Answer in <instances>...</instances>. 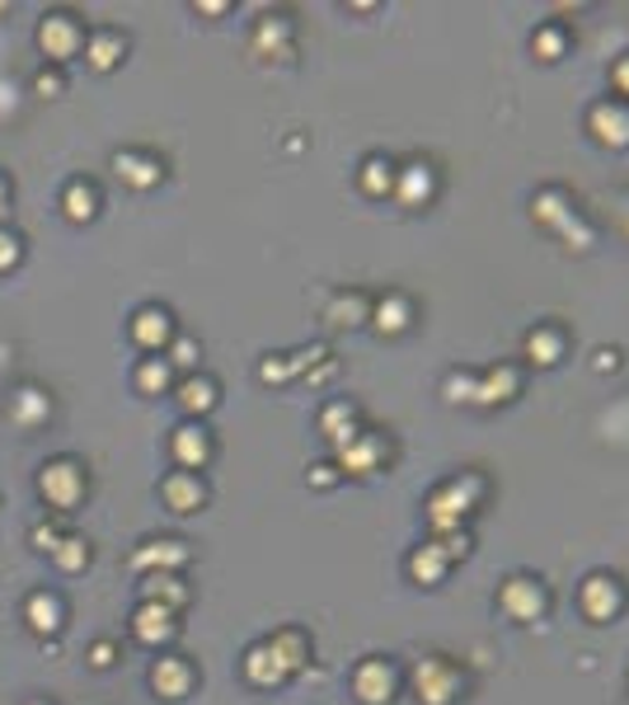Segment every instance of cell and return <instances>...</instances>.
Returning a JSON list of instances; mask_svg holds the SVG:
<instances>
[{
    "label": "cell",
    "instance_id": "9a60e30c",
    "mask_svg": "<svg viewBox=\"0 0 629 705\" xmlns=\"http://www.w3.org/2000/svg\"><path fill=\"white\" fill-rule=\"evenodd\" d=\"M38 90H43V94L48 90H62V81H56V75H38Z\"/></svg>",
    "mask_w": 629,
    "mask_h": 705
},
{
    "label": "cell",
    "instance_id": "3957f363",
    "mask_svg": "<svg viewBox=\"0 0 629 705\" xmlns=\"http://www.w3.org/2000/svg\"><path fill=\"white\" fill-rule=\"evenodd\" d=\"M132 335H136V344L155 348V344L169 335V316H165V310H142V316H136V329H132Z\"/></svg>",
    "mask_w": 629,
    "mask_h": 705
},
{
    "label": "cell",
    "instance_id": "5bb4252c",
    "mask_svg": "<svg viewBox=\"0 0 629 705\" xmlns=\"http://www.w3.org/2000/svg\"><path fill=\"white\" fill-rule=\"evenodd\" d=\"M113 663V644H100V650H94V668H109Z\"/></svg>",
    "mask_w": 629,
    "mask_h": 705
},
{
    "label": "cell",
    "instance_id": "6da1fadb",
    "mask_svg": "<svg viewBox=\"0 0 629 705\" xmlns=\"http://www.w3.org/2000/svg\"><path fill=\"white\" fill-rule=\"evenodd\" d=\"M43 494L52 499V503H75V494H81V470H75L71 461H52L48 470H43Z\"/></svg>",
    "mask_w": 629,
    "mask_h": 705
},
{
    "label": "cell",
    "instance_id": "277c9868",
    "mask_svg": "<svg viewBox=\"0 0 629 705\" xmlns=\"http://www.w3.org/2000/svg\"><path fill=\"white\" fill-rule=\"evenodd\" d=\"M174 625H169V612L165 606H142V612H136V635L142 640H155V635H169Z\"/></svg>",
    "mask_w": 629,
    "mask_h": 705
},
{
    "label": "cell",
    "instance_id": "8fae6325",
    "mask_svg": "<svg viewBox=\"0 0 629 705\" xmlns=\"http://www.w3.org/2000/svg\"><path fill=\"white\" fill-rule=\"evenodd\" d=\"M113 57H117V38H100L94 43V67H113Z\"/></svg>",
    "mask_w": 629,
    "mask_h": 705
},
{
    "label": "cell",
    "instance_id": "5b68a950",
    "mask_svg": "<svg viewBox=\"0 0 629 705\" xmlns=\"http://www.w3.org/2000/svg\"><path fill=\"white\" fill-rule=\"evenodd\" d=\"M169 503H174V513H193V503H203V489L193 484V480H169Z\"/></svg>",
    "mask_w": 629,
    "mask_h": 705
},
{
    "label": "cell",
    "instance_id": "9c48e42d",
    "mask_svg": "<svg viewBox=\"0 0 629 705\" xmlns=\"http://www.w3.org/2000/svg\"><path fill=\"white\" fill-rule=\"evenodd\" d=\"M155 687L179 692L184 687V668H179V663H161V668H155Z\"/></svg>",
    "mask_w": 629,
    "mask_h": 705
},
{
    "label": "cell",
    "instance_id": "7a4b0ae2",
    "mask_svg": "<svg viewBox=\"0 0 629 705\" xmlns=\"http://www.w3.org/2000/svg\"><path fill=\"white\" fill-rule=\"evenodd\" d=\"M75 38H81V33H75L71 19H66V14H52L48 24H43V33H38V43H43V52H52L56 62H62V57H71Z\"/></svg>",
    "mask_w": 629,
    "mask_h": 705
},
{
    "label": "cell",
    "instance_id": "ba28073f",
    "mask_svg": "<svg viewBox=\"0 0 629 705\" xmlns=\"http://www.w3.org/2000/svg\"><path fill=\"white\" fill-rule=\"evenodd\" d=\"M66 212H71V217H75V222H85V217H94V193H90V188H81V184H75V188L66 193Z\"/></svg>",
    "mask_w": 629,
    "mask_h": 705
},
{
    "label": "cell",
    "instance_id": "52a82bcc",
    "mask_svg": "<svg viewBox=\"0 0 629 705\" xmlns=\"http://www.w3.org/2000/svg\"><path fill=\"white\" fill-rule=\"evenodd\" d=\"M207 457V442H203V433L198 428H179V461H203Z\"/></svg>",
    "mask_w": 629,
    "mask_h": 705
},
{
    "label": "cell",
    "instance_id": "8992f818",
    "mask_svg": "<svg viewBox=\"0 0 629 705\" xmlns=\"http://www.w3.org/2000/svg\"><path fill=\"white\" fill-rule=\"evenodd\" d=\"M29 625H33V631H56V625H62V621H56V602L52 597H33L29 602Z\"/></svg>",
    "mask_w": 629,
    "mask_h": 705
},
{
    "label": "cell",
    "instance_id": "4fadbf2b",
    "mask_svg": "<svg viewBox=\"0 0 629 705\" xmlns=\"http://www.w3.org/2000/svg\"><path fill=\"white\" fill-rule=\"evenodd\" d=\"M165 381H169L165 367H146V371H142V386H165Z\"/></svg>",
    "mask_w": 629,
    "mask_h": 705
},
{
    "label": "cell",
    "instance_id": "30bf717a",
    "mask_svg": "<svg viewBox=\"0 0 629 705\" xmlns=\"http://www.w3.org/2000/svg\"><path fill=\"white\" fill-rule=\"evenodd\" d=\"M184 405H188V409H207V405H212V386H207V381H188V386H184Z\"/></svg>",
    "mask_w": 629,
    "mask_h": 705
},
{
    "label": "cell",
    "instance_id": "7c38bea8",
    "mask_svg": "<svg viewBox=\"0 0 629 705\" xmlns=\"http://www.w3.org/2000/svg\"><path fill=\"white\" fill-rule=\"evenodd\" d=\"M66 545H71V551H62V545H56V560H62L66 570H75V564L85 560V551H81V541H66Z\"/></svg>",
    "mask_w": 629,
    "mask_h": 705
}]
</instances>
